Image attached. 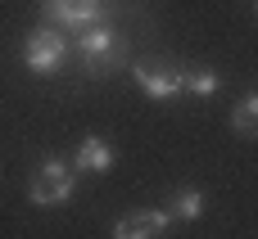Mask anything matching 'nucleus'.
<instances>
[{"label": "nucleus", "instance_id": "1", "mask_svg": "<svg viewBox=\"0 0 258 239\" xmlns=\"http://www.w3.org/2000/svg\"><path fill=\"white\" fill-rule=\"evenodd\" d=\"M73 54L82 59V68H86L91 77H100V72L118 68V63L127 59V36H122L113 23H95V27L73 32Z\"/></svg>", "mask_w": 258, "mask_h": 239}, {"label": "nucleus", "instance_id": "2", "mask_svg": "<svg viewBox=\"0 0 258 239\" xmlns=\"http://www.w3.org/2000/svg\"><path fill=\"white\" fill-rule=\"evenodd\" d=\"M68 54H73V36L59 32V27H50V23H41V27H32L23 36V63L36 77H54L68 63Z\"/></svg>", "mask_w": 258, "mask_h": 239}, {"label": "nucleus", "instance_id": "3", "mask_svg": "<svg viewBox=\"0 0 258 239\" xmlns=\"http://www.w3.org/2000/svg\"><path fill=\"white\" fill-rule=\"evenodd\" d=\"M73 194H77V172L68 158H45L27 181V199L36 208H63Z\"/></svg>", "mask_w": 258, "mask_h": 239}, {"label": "nucleus", "instance_id": "4", "mask_svg": "<svg viewBox=\"0 0 258 239\" xmlns=\"http://www.w3.org/2000/svg\"><path fill=\"white\" fill-rule=\"evenodd\" d=\"M45 23L59 27V32H82V27H95V23H109L113 14V0H36Z\"/></svg>", "mask_w": 258, "mask_h": 239}, {"label": "nucleus", "instance_id": "5", "mask_svg": "<svg viewBox=\"0 0 258 239\" xmlns=\"http://www.w3.org/2000/svg\"><path fill=\"white\" fill-rule=\"evenodd\" d=\"M132 81L141 86V95H150V99H159V104H172V99L186 95L181 68H177V63H163V59H154V63H132Z\"/></svg>", "mask_w": 258, "mask_h": 239}, {"label": "nucleus", "instance_id": "6", "mask_svg": "<svg viewBox=\"0 0 258 239\" xmlns=\"http://www.w3.org/2000/svg\"><path fill=\"white\" fill-rule=\"evenodd\" d=\"M168 226H172L168 208H141V212H127L113 221V239H163Z\"/></svg>", "mask_w": 258, "mask_h": 239}, {"label": "nucleus", "instance_id": "7", "mask_svg": "<svg viewBox=\"0 0 258 239\" xmlns=\"http://www.w3.org/2000/svg\"><path fill=\"white\" fill-rule=\"evenodd\" d=\"M73 172L77 176H104V172H113V163H118V149H113V140H104V136H86L77 149H73Z\"/></svg>", "mask_w": 258, "mask_h": 239}, {"label": "nucleus", "instance_id": "8", "mask_svg": "<svg viewBox=\"0 0 258 239\" xmlns=\"http://www.w3.org/2000/svg\"><path fill=\"white\" fill-rule=\"evenodd\" d=\"M181 77H186V95H195V99H213V95L222 90V72L204 68V63H195V68H181Z\"/></svg>", "mask_w": 258, "mask_h": 239}, {"label": "nucleus", "instance_id": "9", "mask_svg": "<svg viewBox=\"0 0 258 239\" xmlns=\"http://www.w3.org/2000/svg\"><path fill=\"white\" fill-rule=\"evenodd\" d=\"M168 212H172V221H200V217H204V194L186 185V190L172 194V208H168Z\"/></svg>", "mask_w": 258, "mask_h": 239}, {"label": "nucleus", "instance_id": "10", "mask_svg": "<svg viewBox=\"0 0 258 239\" xmlns=\"http://www.w3.org/2000/svg\"><path fill=\"white\" fill-rule=\"evenodd\" d=\"M231 131H236V136L258 140V95H245V99L231 108Z\"/></svg>", "mask_w": 258, "mask_h": 239}]
</instances>
